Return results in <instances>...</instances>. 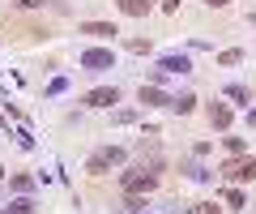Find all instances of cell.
<instances>
[{"instance_id":"6da1fadb","label":"cell","mask_w":256,"mask_h":214,"mask_svg":"<svg viewBox=\"0 0 256 214\" xmlns=\"http://www.w3.org/2000/svg\"><path fill=\"white\" fill-rule=\"evenodd\" d=\"M222 180H230V184H252L256 180V158L252 154H235L230 163H222Z\"/></svg>"},{"instance_id":"7a4b0ae2","label":"cell","mask_w":256,"mask_h":214,"mask_svg":"<svg viewBox=\"0 0 256 214\" xmlns=\"http://www.w3.org/2000/svg\"><path fill=\"white\" fill-rule=\"evenodd\" d=\"M120 163H124V150H120V146H102V150H94V154H90L86 171H90V176H102V171L120 167Z\"/></svg>"},{"instance_id":"3957f363","label":"cell","mask_w":256,"mask_h":214,"mask_svg":"<svg viewBox=\"0 0 256 214\" xmlns=\"http://www.w3.org/2000/svg\"><path fill=\"white\" fill-rule=\"evenodd\" d=\"M120 184H124V193H154L158 180L150 176V171H124V176H120Z\"/></svg>"},{"instance_id":"277c9868","label":"cell","mask_w":256,"mask_h":214,"mask_svg":"<svg viewBox=\"0 0 256 214\" xmlns=\"http://www.w3.org/2000/svg\"><path fill=\"white\" fill-rule=\"evenodd\" d=\"M82 103L86 107H111V103H120V90L116 86H98V90H86Z\"/></svg>"},{"instance_id":"5b68a950","label":"cell","mask_w":256,"mask_h":214,"mask_svg":"<svg viewBox=\"0 0 256 214\" xmlns=\"http://www.w3.org/2000/svg\"><path fill=\"white\" fill-rule=\"evenodd\" d=\"M111 65H116V52H107V47L82 52V69H111Z\"/></svg>"},{"instance_id":"8992f818","label":"cell","mask_w":256,"mask_h":214,"mask_svg":"<svg viewBox=\"0 0 256 214\" xmlns=\"http://www.w3.org/2000/svg\"><path fill=\"white\" fill-rule=\"evenodd\" d=\"M82 35H90V39H111V35H120L111 22H82Z\"/></svg>"},{"instance_id":"52a82bcc","label":"cell","mask_w":256,"mask_h":214,"mask_svg":"<svg viewBox=\"0 0 256 214\" xmlns=\"http://www.w3.org/2000/svg\"><path fill=\"white\" fill-rule=\"evenodd\" d=\"M116 5H120L124 18H146L150 13V0H116Z\"/></svg>"},{"instance_id":"ba28073f","label":"cell","mask_w":256,"mask_h":214,"mask_svg":"<svg viewBox=\"0 0 256 214\" xmlns=\"http://www.w3.org/2000/svg\"><path fill=\"white\" fill-rule=\"evenodd\" d=\"M210 124H214V129H230V107H226V103H214V107H210Z\"/></svg>"},{"instance_id":"9c48e42d","label":"cell","mask_w":256,"mask_h":214,"mask_svg":"<svg viewBox=\"0 0 256 214\" xmlns=\"http://www.w3.org/2000/svg\"><path fill=\"white\" fill-rule=\"evenodd\" d=\"M141 103H146V107H166V103H175V99H166V94L154 90V86H141Z\"/></svg>"},{"instance_id":"30bf717a","label":"cell","mask_w":256,"mask_h":214,"mask_svg":"<svg viewBox=\"0 0 256 214\" xmlns=\"http://www.w3.org/2000/svg\"><path fill=\"white\" fill-rule=\"evenodd\" d=\"M158 69H162V73H188L192 60L188 56H162V65H158Z\"/></svg>"},{"instance_id":"8fae6325","label":"cell","mask_w":256,"mask_h":214,"mask_svg":"<svg viewBox=\"0 0 256 214\" xmlns=\"http://www.w3.org/2000/svg\"><path fill=\"white\" fill-rule=\"evenodd\" d=\"M171 107H175V112H180V116H188L192 107H196V94H180V99H175Z\"/></svg>"},{"instance_id":"7c38bea8","label":"cell","mask_w":256,"mask_h":214,"mask_svg":"<svg viewBox=\"0 0 256 214\" xmlns=\"http://www.w3.org/2000/svg\"><path fill=\"white\" fill-rule=\"evenodd\" d=\"M218 60H222V65H239V60H244V52H239V47H226Z\"/></svg>"},{"instance_id":"4fadbf2b","label":"cell","mask_w":256,"mask_h":214,"mask_svg":"<svg viewBox=\"0 0 256 214\" xmlns=\"http://www.w3.org/2000/svg\"><path fill=\"white\" fill-rule=\"evenodd\" d=\"M4 214H30V201H26V197H18V201H9V210H4Z\"/></svg>"},{"instance_id":"5bb4252c","label":"cell","mask_w":256,"mask_h":214,"mask_svg":"<svg viewBox=\"0 0 256 214\" xmlns=\"http://www.w3.org/2000/svg\"><path fill=\"white\" fill-rule=\"evenodd\" d=\"M226 205H235V210H244V193H239V188H226Z\"/></svg>"},{"instance_id":"9a60e30c","label":"cell","mask_w":256,"mask_h":214,"mask_svg":"<svg viewBox=\"0 0 256 214\" xmlns=\"http://www.w3.org/2000/svg\"><path fill=\"white\" fill-rule=\"evenodd\" d=\"M226 94H230L235 103H248V86H226Z\"/></svg>"},{"instance_id":"2e32d148","label":"cell","mask_w":256,"mask_h":214,"mask_svg":"<svg viewBox=\"0 0 256 214\" xmlns=\"http://www.w3.org/2000/svg\"><path fill=\"white\" fill-rule=\"evenodd\" d=\"M226 150H230V154H244L248 146H244V137H226Z\"/></svg>"},{"instance_id":"e0dca14e","label":"cell","mask_w":256,"mask_h":214,"mask_svg":"<svg viewBox=\"0 0 256 214\" xmlns=\"http://www.w3.org/2000/svg\"><path fill=\"white\" fill-rule=\"evenodd\" d=\"M192 214H218V205H214V201H205V205H196Z\"/></svg>"},{"instance_id":"ac0fdd59","label":"cell","mask_w":256,"mask_h":214,"mask_svg":"<svg viewBox=\"0 0 256 214\" xmlns=\"http://www.w3.org/2000/svg\"><path fill=\"white\" fill-rule=\"evenodd\" d=\"M18 5H22V9H43L47 0H18Z\"/></svg>"},{"instance_id":"d6986e66","label":"cell","mask_w":256,"mask_h":214,"mask_svg":"<svg viewBox=\"0 0 256 214\" xmlns=\"http://www.w3.org/2000/svg\"><path fill=\"white\" fill-rule=\"evenodd\" d=\"M162 9H166V13H175V9H180V0H162Z\"/></svg>"},{"instance_id":"ffe728a7","label":"cell","mask_w":256,"mask_h":214,"mask_svg":"<svg viewBox=\"0 0 256 214\" xmlns=\"http://www.w3.org/2000/svg\"><path fill=\"white\" fill-rule=\"evenodd\" d=\"M205 5H214V9H222V5H230V0H205Z\"/></svg>"},{"instance_id":"44dd1931","label":"cell","mask_w":256,"mask_h":214,"mask_svg":"<svg viewBox=\"0 0 256 214\" xmlns=\"http://www.w3.org/2000/svg\"><path fill=\"white\" fill-rule=\"evenodd\" d=\"M248 124H252V129H256V107H252V112H248Z\"/></svg>"}]
</instances>
